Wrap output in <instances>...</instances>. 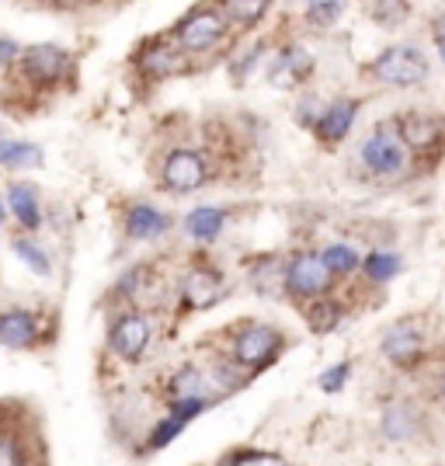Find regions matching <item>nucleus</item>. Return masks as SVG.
<instances>
[{
    "mask_svg": "<svg viewBox=\"0 0 445 466\" xmlns=\"http://www.w3.org/2000/svg\"><path fill=\"white\" fill-rule=\"evenodd\" d=\"M320 261L328 265V272L334 275V279L359 272V254L351 251L349 244H330V248H324V251H320Z\"/></svg>",
    "mask_w": 445,
    "mask_h": 466,
    "instance_id": "26",
    "label": "nucleus"
},
{
    "mask_svg": "<svg viewBox=\"0 0 445 466\" xmlns=\"http://www.w3.org/2000/svg\"><path fill=\"white\" fill-rule=\"evenodd\" d=\"M206 372L198 370V366H181V370L171 376V383H167V397L171 400H188V397H206Z\"/></svg>",
    "mask_w": 445,
    "mask_h": 466,
    "instance_id": "23",
    "label": "nucleus"
},
{
    "mask_svg": "<svg viewBox=\"0 0 445 466\" xmlns=\"http://www.w3.org/2000/svg\"><path fill=\"white\" fill-rule=\"evenodd\" d=\"M4 219H7V209H4V202H0V230H4Z\"/></svg>",
    "mask_w": 445,
    "mask_h": 466,
    "instance_id": "40",
    "label": "nucleus"
},
{
    "mask_svg": "<svg viewBox=\"0 0 445 466\" xmlns=\"http://www.w3.org/2000/svg\"><path fill=\"white\" fill-rule=\"evenodd\" d=\"M286 349V334L271 324H244L233 338V366L240 372H261Z\"/></svg>",
    "mask_w": 445,
    "mask_h": 466,
    "instance_id": "4",
    "label": "nucleus"
},
{
    "mask_svg": "<svg viewBox=\"0 0 445 466\" xmlns=\"http://www.w3.org/2000/svg\"><path fill=\"white\" fill-rule=\"evenodd\" d=\"M18 74L35 91H56L59 84H66L74 74V56L56 42H35V46L21 49Z\"/></svg>",
    "mask_w": 445,
    "mask_h": 466,
    "instance_id": "1",
    "label": "nucleus"
},
{
    "mask_svg": "<svg viewBox=\"0 0 445 466\" xmlns=\"http://www.w3.org/2000/svg\"><path fill=\"white\" fill-rule=\"evenodd\" d=\"M223 296V275L216 268H192L181 282V303L188 310H209Z\"/></svg>",
    "mask_w": 445,
    "mask_h": 466,
    "instance_id": "17",
    "label": "nucleus"
},
{
    "mask_svg": "<svg viewBox=\"0 0 445 466\" xmlns=\"http://www.w3.org/2000/svg\"><path fill=\"white\" fill-rule=\"evenodd\" d=\"M133 63H136V70H139L143 77L164 80V77H175V74H181L185 56L177 53V46L167 39V35H160V39L143 42V46L136 49Z\"/></svg>",
    "mask_w": 445,
    "mask_h": 466,
    "instance_id": "12",
    "label": "nucleus"
},
{
    "mask_svg": "<svg viewBox=\"0 0 445 466\" xmlns=\"http://www.w3.org/2000/svg\"><path fill=\"white\" fill-rule=\"evenodd\" d=\"M320 116H324V101H320L317 95H307L299 105H296V112H292L296 126H299V129H310V133H313V126L320 122Z\"/></svg>",
    "mask_w": 445,
    "mask_h": 466,
    "instance_id": "30",
    "label": "nucleus"
},
{
    "mask_svg": "<svg viewBox=\"0 0 445 466\" xmlns=\"http://www.w3.org/2000/svg\"><path fill=\"white\" fill-rule=\"evenodd\" d=\"M442 35H445V11L435 18V39H442Z\"/></svg>",
    "mask_w": 445,
    "mask_h": 466,
    "instance_id": "39",
    "label": "nucleus"
},
{
    "mask_svg": "<svg viewBox=\"0 0 445 466\" xmlns=\"http://www.w3.org/2000/svg\"><path fill=\"white\" fill-rule=\"evenodd\" d=\"M206 177H209V160L202 150H192V147H177L160 164V188L171 195L198 192Z\"/></svg>",
    "mask_w": 445,
    "mask_h": 466,
    "instance_id": "8",
    "label": "nucleus"
},
{
    "mask_svg": "<svg viewBox=\"0 0 445 466\" xmlns=\"http://www.w3.org/2000/svg\"><path fill=\"white\" fill-rule=\"evenodd\" d=\"M334 282H338V279L328 272V265L320 261V254H313V251L296 254V258L289 261V268L282 272V286H286V292H289L292 299H307V303L330 296Z\"/></svg>",
    "mask_w": 445,
    "mask_h": 466,
    "instance_id": "6",
    "label": "nucleus"
},
{
    "mask_svg": "<svg viewBox=\"0 0 445 466\" xmlns=\"http://www.w3.org/2000/svg\"><path fill=\"white\" fill-rule=\"evenodd\" d=\"M147 279H150V265H133V268L116 282V296L136 299V296L143 292V286H147Z\"/></svg>",
    "mask_w": 445,
    "mask_h": 466,
    "instance_id": "28",
    "label": "nucleus"
},
{
    "mask_svg": "<svg viewBox=\"0 0 445 466\" xmlns=\"http://www.w3.org/2000/svg\"><path fill=\"white\" fill-rule=\"evenodd\" d=\"M341 303L338 299H330V296H324V299H313V303H307L303 307V317H307V324H310L313 334H330V330L341 324Z\"/></svg>",
    "mask_w": 445,
    "mask_h": 466,
    "instance_id": "22",
    "label": "nucleus"
},
{
    "mask_svg": "<svg viewBox=\"0 0 445 466\" xmlns=\"http://www.w3.org/2000/svg\"><path fill=\"white\" fill-rule=\"evenodd\" d=\"M265 49H268V46H265V42H258L251 53H244V56L237 59V63H233V80H244V74L254 70V66H258V59L265 56Z\"/></svg>",
    "mask_w": 445,
    "mask_h": 466,
    "instance_id": "36",
    "label": "nucleus"
},
{
    "mask_svg": "<svg viewBox=\"0 0 445 466\" xmlns=\"http://www.w3.org/2000/svg\"><path fill=\"white\" fill-rule=\"evenodd\" d=\"M7 137V126H4V122H0V139Z\"/></svg>",
    "mask_w": 445,
    "mask_h": 466,
    "instance_id": "42",
    "label": "nucleus"
},
{
    "mask_svg": "<svg viewBox=\"0 0 445 466\" xmlns=\"http://www.w3.org/2000/svg\"><path fill=\"white\" fill-rule=\"evenodd\" d=\"M223 223H227L223 209H216V206H195L192 213L185 216V233L192 240H216L223 233Z\"/></svg>",
    "mask_w": 445,
    "mask_h": 466,
    "instance_id": "20",
    "label": "nucleus"
},
{
    "mask_svg": "<svg viewBox=\"0 0 445 466\" xmlns=\"http://www.w3.org/2000/svg\"><path fill=\"white\" fill-rule=\"evenodd\" d=\"M369 15L379 21V25H400L410 15V7L407 4H372Z\"/></svg>",
    "mask_w": 445,
    "mask_h": 466,
    "instance_id": "35",
    "label": "nucleus"
},
{
    "mask_svg": "<svg viewBox=\"0 0 445 466\" xmlns=\"http://www.w3.org/2000/svg\"><path fill=\"white\" fill-rule=\"evenodd\" d=\"M227 35V18L219 7H192L185 18L171 28L167 39L177 46L181 56H198V53H209L216 49Z\"/></svg>",
    "mask_w": 445,
    "mask_h": 466,
    "instance_id": "3",
    "label": "nucleus"
},
{
    "mask_svg": "<svg viewBox=\"0 0 445 466\" xmlns=\"http://www.w3.org/2000/svg\"><path fill=\"white\" fill-rule=\"evenodd\" d=\"M366 74L387 87H418L425 84L431 66L418 46H387L379 56L366 66Z\"/></svg>",
    "mask_w": 445,
    "mask_h": 466,
    "instance_id": "2",
    "label": "nucleus"
},
{
    "mask_svg": "<svg viewBox=\"0 0 445 466\" xmlns=\"http://www.w3.org/2000/svg\"><path fill=\"white\" fill-rule=\"evenodd\" d=\"M18 59H21V42H15V39H0V70L15 66Z\"/></svg>",
    "mask_w": 445,
    "mask_h": 466,
    "instance_id": "37",
    "label": "nucleus"
},
{
    "mask_svg": "<svg viewBox=\"0 0 445 466\" xmlns=\"http://www.w3.org/2000/svg\"><path fill=\"white\" fill-rule=\"evenodd\" d=\"M313 70V56L307 53V46H282L278 49V56L271 63L268 70V84L271 87H282V91H289V87H299L303 80L310 77Z\"/></svg>",
    "mask_w": 445,
    "mask_h": 466,
    "instance_id": "15",
    "label": "nucleus"
},
{
    "mask_svg": "<svg viewBox=\"0 0 445 466\" xmlns=\"http://www.w3.org/2000/svg\"><path fill=\"white\" fill-rule=\"evenodd\" d=\"M0 466H28V452L11 431H0Z\"/></svg>",
    "mask_w": 445,
    "mask_h": 466,
    "instance_id": "33",
    "label": "nucleus"
},
{
    "mask_svg": "<svg viewBox=\"0 0 445 466\" xmlns=\"http://www.w3.org/2000/svg\"><path fill=\"white\" fill-rule=\"evenodd\" d=\"M219 11H223L227 25H230V21H237V25H258V21L268 15V4H261V0H254V4H240V0H230V4H223Z\"/></svg>",
    "mask_w": 445,
    "mask_h": 466,
    "instance_id": "27",
    "label": "nucleus"
},
{
    "mask_svg": "<svg viewBox=\"0 0 445 466\" xmlns=\"http://www.w3.org/2000/svg\"><path fill=\"white\" fill-rule=\"evenodd\" d=\"M359 108H362L359 97H334V101H328L320 122L313 126V137L320 139V147L330 150V147L345 143L351 133V126H355V118H359Z\"/></svg>",
    "mask_w": 445,
    "mask_h": 466,
    "instance_id": "13",
    "label": "nucleus"
},
{
    "mask_svg": "<svg viewBox=\"0 0 445 466\" xmlns=\"http://www.w3.org/2000/svg\"><path fill=\"white\" fill-rule=\"evenodd\" d=\"M359 164L366 167V175L372 177H393L404 171L407 164V150L400 137H397V129H393V122H379L369 139L359 147Z\"/></svg>",
    "mask_w": 445,
    "mask_h": 466,
    "instance_id": "5",
    "label": "nucleus"
},
{
    "mask_svg": "<svg viewBox=\"0 0 445 466\" xmlns=\"http://www.w3.org/2000/svg\"><path fill=\"white\" fill-rule=\"evenodd\" d=\"M181 431H185V425H181V421H175V418H171V414H167V418H164V421H157L154 425V431H150V439H147V449H164V446H171V442H175L177 435H181Z\"/></svg>",
    "mask_w": 445,
    "mask_h": 466,
    "instance_id": "31",
    "label": "nucleus"
},
{
    "mask_svg": "<svg viewBox=\"0 0 445 466\" xmlns=\"http://www.w3.org/2000/svg\"><path fill=\"white\" fill-rule=\"evenodd\" d=\"M213 400L209 397H188V400H167V414L175 418V421H181V425H188V421H195L202 410L209 408Z\"/></svg>",
    "mask_w": 445,
    "mask_h": 466,
    "instance_id": "29",
    "label": "nucleus"
},
{
    "mask_svg": "<svg viewBox=\"0 0 445 466\" xmlns=\"http://www.w3.org/2000/svg\"><path fill=\"white\" fill-rule=\"evenodd\" d=\"M0 202H4L7 216H15V223H18L28 237L46 223V213H42V195L32 181H11V185L4 188V198H0Z\"/></svg>",
    "mask_w": 445,
    "mask_h": 466,
    "instance_id": "14",
    "label": "nucleus"
},
{
    "mask_svg": "<svg viewBox=\"0 0 445 466\" xmlns=\"http://www.w3.org/2000/svg\"><path fill=\"white\" fill-rule=\"evenodd\" d=\"M431 393H435V400L445 408V370H439V376H435V387H431Z\"/></svg>",
    "mask_w": 445,
    "mask_h": 466,
    "instance_id": "38",
    "label": "nucleus"
},
{
    "mask_svg": "<svg viewBox=\"0 0 445 466\" xmlns=\"http://www.w3.org/2000/svg\"><path fill=\"white\" fill-rule=\"evenodd\" d=\"M11 254L18 258L28 272L42 275V279L53 275V258H49V251L42 248V240H35V237H28V233L15 237V240H11Z\"/></svg>",
    "mask_w": 445,
    "mask_h": 466,
    "instance_id": "19",
    "label": "nucleus"
},
{
    "mask_svg": "<svg viewBox=\"0 0 445 466\" xmlns=\"http://www.w3.org/2000/svg\"><path fill=\"white\" fill-rule=\"evenodd\" d=\"M46 341V317L28 307H15V310L0 313V349L7 351H28L39 349Z\"/></svg>",
    "mask_w": 445,
    "mask_h": 466,
    "instance_id": "9",
    "label": "nucleus"
},
{
    "mask_svg": "<svg viewBox=\"0 0 445 466\" xmlns=\"http://www.w3.org/2000/svg\"><path fill=\"white\" fill-rule=\"evenodd\" d=\"M349 376H351L349 362H338V366H330V370L320 372V390H324V393H338V390H345Z\"/></svg>",
    "mask_w": 445,
    "mask_h": 466,
    "instance_id": "34",
    "label": "nucleus"
},
{
    "mask_svg": "<svg viewBox=\"0 0 445 466\" xmlns=\"http://www.w3.org/2000/svg\"><path fill=\"white\" fill-rule=\"evenodd\" d=\"M439 56H442V63H445V35L439 39Z\"/></svg>",
    "mask_w": 445,
    "mask_h": 466,
    "instance_id": "41",
    "label": "nucleus"
},
{
    "mask_svg": "<svg viewBox=\"0 0 445 466\" xmlns=\"http://www.w3.org/2000/svg\"><path fill=\"white\" fill-rule=\"evenodd\" d=\"M383 355H387V362L400 366V370L414 366V362L425 355V324H421L418 317L397 320V324L383 334Z\"/></svg>",
    "mask_w": 445,
    "mask_h": 466,
    "instance_id": "10",
    "label": "nucleus"
},
{
    "mask_svg": "<svg viewBox=\"0 0 445 466\" xmlns=\"http://www.w3.org/2000/svg\"><path fill=\"white\" fill-rule=\"evenodd\" d=\"M341 11H345L341 4H310V7L303 11V18H307L310 28H330V25H338Z\"/></svg>",
    "mask_w": 445,
    "mask_h": 466,
    "instance_id": "32",
    "label": "nucleus"
},
{
    "mask_svg": "<svg viewBox=\"0 0 445 466\" xmlns=\"http://www.w3.org/2000/svg\"><path fill=\"white\" fill-rule=\"evenodd\" d=\"M122 230H126L129 240H160L164 233L171 230V216L150 206V202H133V206H126Z\"/></svg>",
    "mask_w": 445,
    "mask_h": 466,
    "instance_id": "16",
    "label": "nucleus"
},
{
    "mask_svg": "<svg viewBox=\"0 0 445 466\" xmlns=\"http://www.w3.org/2000/svg\"><path fill=\"white\" fill-rule=\"evenodd\" d=\"M393 129H397V137L404 143V150H414V154L421 157H431L442 150V139H445L442 122L425 116V112H404V116L393 122Z\"/></svg>",
    "mask_w": 445,
    "mask_h": 466,
    "instance_id": "11",
    "label": "nucleus"
},
{
    "mask_svg": "<svg viewBox=\"0 0 445 466\" xmlns=\"http://www.w3.org/2000/svg\"><path fill=\"white\" fill-rule=\"evenodd\" d=\"M154 338V324L143 310H122L108 324V351L122 362H139Z\"/></svg>",
    "mask_w": 445,
    "mask_h": 466,
    "instance_id": "7",
    "label": "nucleus"
},
{
    "mask_svg": "<svg viewBox=\"0 0 445 466\" xmlns=\"http://www.w3.org/2000/svg\"><path fill=\"white\" fill-rule=\"evenodd\" d=\"M42 160H46V154H42L39 143L18 137L0 139V167L4 171H35V167H42Z\"/></svg>",
    "mask_w": 445,
    "mask_h": 466,
    "instance_id": "18",
    "label": "nucleus"
},
{
    "mask_svg": "<svg viewBox=\"0 0 445 466\" xmlns=\"http://www.w3.org/2000/svg\"><path fill=\"white\" fill-rule=\"evenodd\" d=\"M216 466H289L278 452L268 449H233Z\"/></svg>",
    "mask_w": 445,
    "mask_h": 466,
    "instance_id": "25",
    "label": "nucleus"
},
{
    "mask_svg": "<svg viewBox=\"0 0 445 466\" xmlns=\"http://www.w3.org/2000/svg\"><path fill=\"white\" fill-rule=\"evenodd\" d=\"M400 272V258L389 251H372L362 258V275L369 282H389L393 275Z\"/></svg>",
    "mask_w": 445,
    "mask_h": 466,
    "instance_id": "24",
    "label": "nucleus"
},
{
    "mask_svg": "<svg viewBox=\"0 0 445 466\" xmlns=\"http://www.w3.org/2000/svg\"><path fill=\"white\" fill-rule=\"evenodd\" d=\"M383 435L393 442H404L410 435H418V414L410 404H389L383 410Z\"/></svg>",
    "mask_w": 445,
    "mask_h": 466,
    "instance_id": "21",
    "label": "nucleus"
}]
</instances>
